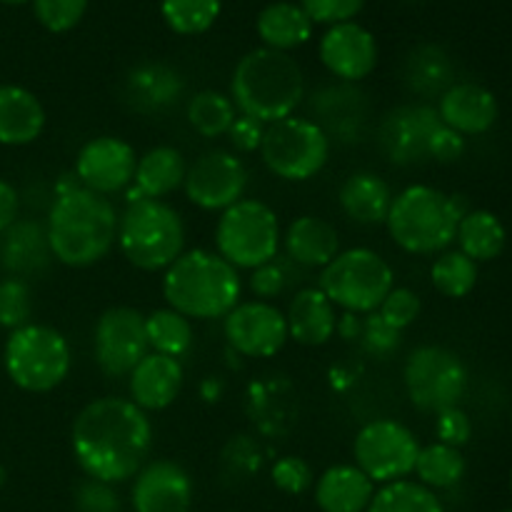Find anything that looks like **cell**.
<instances>
[{
    "label": "cell",
    "instance_id": "obj_52",
    "mask_svg": "<svg viewBox=\"0 0 512 512\" xmlns=\"http://www.w3.org/2000/svg\"><path fill=\"white\" fill-rule=\"evenodd\" d=\"M18 213H20L18 190H15L8 180L0 178V233L8 230L10 225L18 220Z\"/></svg>",
    "mask_w": 512,
    "mask_h": 512
},
{
    "label": "cell",
    "instance_id": "obj_25",
    "mask_svg": "<svg viewBox=\"0 0 512 512\" xmlns=\"http://www.w3.org/2000/svg\"><path fill=\"white\" fill-rule=\"evenodd\" d=\"M285 323L288 338L305 348H320L338 333V310L320 288H300L290 298Z\"/></svg>",
    "mask_w": 512,
    "mask_h": 512
},
{
    "label": "cell",
    "instance_id": "obj_57",
    "mask_svg": "<svg viewBox=\"0 0 512 512\" xmlns=\"http://www.w3.org/2000/svg\"><path fill=\"white\" fill-rule=\"evenodd\" d=\"M505 512H512V508H510V510H505Z\"/></svg>",
    "mask_w": 512,
    "mask_h": 512
},
{
    "label": "cell",
    "instance_id": "obj_2",
    "mask_svg": "<svg viewBox=\"0 0 512 512\" xmlns=\"http://www.w3.org/2000/svg\"><path fill=\"white\" fill-rule=\"evenodd\" d=\"M45 230L58 263L68 268H90L108 258L118 243V213L110 198L78 185L55 193Z\"/></svg>",
    "mask_w": 512,
    "mask_h": 512
},
{
    "label": "cell",
    "instance_id": "obj_47",
    "mask_svg": "<svg viewBox=\"0 0 512 512\" xmlns=\"http://www.w3.org/2000/svg\"><path fill=\"white\" fill-rule=\"evenodd\" d=\"M435 435H438V443L460 450L473 438V420L460 405L448 408L435 415Z\"/></svg>",
    "mask_w": 512,
    "mask_h": 512
},
{
    "label": "cell",
    "instance_id": "obj_55",
    "mask_svg": "<svg viewBox=\"0 0 512 512\" xmlns=\"http://www.w3.org/2000/svg\"><path fill=\"white\" fill-rule=\"evenodd\" d=\"M0 3H8V5H23V3H28V0H0Z\"/></svg>",
    "mask_w": 512,
    "mask_h": 512
},
{
    "label": "cell",
    "instance_id": "obj_40",
    "mask_svg": "<svg viewBox=\"0 0 512 512\" xmlns=\"http://www.w3.org/2000/svg\"><path fill=\"white\" fill-rule=\"evenodd\" d=\"M305 268L295 265L288 255H275L270 263L260 265V268L250 270V290H253L255 300H265V303H273L275 298H280L283 293H288L293 285L303 283Z\"/></svg>",
    "mask_w": 512,
    "mask_h": 512
},
{
    "label": "cell",
    "instance_id": "obj_35",
    "mask_svg": "<svg viewBox=\"0 0 512 512\" xmlns=\"http://www.w3.org/2000/svg\"><path fill=\"white\" fill-rule=\"evenodd\" d=\"M145 333H148L150 353L180 360L193 348V325L173 308H158L145 315Z\"/></svg>",
    "mask_w": 512,
    "mask_h": 512
},
{
    "label": "cell",
    "instance_id": "obj_37",
    "mask_svg": "<svg viewBox=\"0 0 512 512\" xmlns=\"http://www.w3.org/2000/svg\"><path fill=\"white\" fill-rule=\"evenodd\" d=\"M238 118L230 95L220 90H200L188 100V123L203 138H223L228 135L230 125Z\"/></svg>",
    "mask_w": 512,
    "mask_h": 512
},
{
    "label": "cell",
    "instance_id": "obj_13",
    "mask_svg": "<svg viewBox=\"0 0 512 512\" xmlns=\"http://www.w3.org/2000/svg\"><path fill=\"white\" fill-rule=\"evenodd\" d=\"M93 353L100 373L108 378H128L150 353L145 315L128 305H115L100 313L93 330Z\"/></svg>",
    "mask_w": 512,
    "mask_h": 512
},
{
    "label": "cell",
    "instance_id": "obj_36",
    "mask_svg": "<svg viewBox=\"0 0 512 512\" xmlns=\"http://www.w3.org/2000/svg\"><path fill=\"white\" fill-rule=\"evenodd\" d=\"M365 512H445V505L435 490L405 478L380 485Z\"/></svg>",
    "mask_w": 512,
    "mask_h": 512
},
{
    "label": "cell",
    "instance_id": "obj_27",
    "mask_svg": "<svg viewBox=\"0 0 512 512\" xmlns=\"http://www.w3.org/2000/svg\"><path fill=\"white\" fill-rule=\"evenodd\" d=\"M45 130V108L23 85H0V145L23 148Z\"/></svg>",
    "mask_w": 512,
    "mask_h": 512
},
{
    "label": "cell",
    "instance_id": "obj_21",
    "mask_svg": "<svg viewBox=\"0 0 512 512\" xmlns=\"http://www.w3.org/2000/svg\"><path fill=\"white\" fill-rule=\"evenodd\" d=\"M185 80L173 65L148 60L135 65L123 85V98L140 115H163L180 103Z\"/></svg>",
    "mask_w": 512,
    "mask_h": 512
},
{
    "label": "cell",
    "instance_id": "obj_30",
    "mask_svg": "<svg viewBox=\"0 0 512 512\" xmlns=\"http://www.w3.org/2000/svg\"><path fill=\"white\" fill-rule=\"evenodd\" d=\"M375 483L358 465H333L315 483V503L323 512H365Z\"/></svg>",
    "mask_w": 512,
    "mask_h": 512
},
{
    "label": "cell",
    "instance_id": "obj_12",
    "mask_svg": "<svg viewBox=\"0 0 512 512\" xmlns=\"http://www.w3.org/2000/svg\"><path fill=\"white\" fill-rule=\"evenodd\" d=\"M420 443L413 430L393 418H378L358 430L353 443L355 465L375 485H388L413 475Z\"/></svg>",
    "mask_w": 512,
    "mask_h": 512
},
{
    "label": "cell",
    "instance_id": "obj_7",
    "mask_svg": "<svg viewBox=\"0 0 512 512\" xmlns=\"http://www.w3.org/2000/svg\"><path fill=\"white\" fill-rule=\"evenodd\" d=\"M3 365L8 378L25 393H50L65 383L73 355L60 330L28 323L5 340Z\"/></svg>",
    "mask_w": 512,
    "mask_h": 512
},
{
    "label": "cell",
    "instance_id": "obj_23",
    "mask_svg": "<svg viewBox=\"0 0 512 512\" xmlns=\"http://www.w3.org/2000/svg\"><path fill=\"white\" fill-rule=\"evenodd\" d=\"M185 383V370L178 358L148 353L128 375L130 400L145 413H160L178 400Z\"/></svg>",
    "mask_w": 512,
    "mask_h": 512
},
{
    "label": "cell",
    "instance_id": "obj_15",
    "mask_svg": "<svg viewBox=\"0 0 512 512\" xmlns=\"http://www.w3.org/2000/svg\"><path fill=\"white\" fill-rule=\"evenodd\" d=\"M443 125L430 105H398L378 125V145L393 165L408 168L430 160V138Z\"/></svg>",
    "mask_w": 512,
    "mask_h": 512
},
{
    "label": "cell",
    "instance_id": "obj_31",
    "mask_svg": "<svg viewBox=\"0 0 512 512\" xmlns=\"http://www.w3.org/2000/svg\"><path fill=\"white\" fill-rule=\"evenodd\" d=\"M313 25L308 13L290 0H275V3L265 5L255 20V30H258L263 48L280 50V53H290L308 43L313 38Z\"/></svg>",
    "mask_w": 512,
    "mask_h": 512
},
{
    "label": "cell",
    "instance_id": "obj_54",
    "mask_svg": "<svg viewBox=\"0 0 512 512\" xmlns=\"http://www.w3.org/2000/svg\"><path fill=\"white\" fill-rule=\"evenodd\" d=\"M5 483H8V470H5V465L0 463V488H3Z\"/></svg>",
    "mask_w": 512,
    "mask_h": 512
},
{
    "label": "cell",
    "instance_id": "obj_4",
    "mask_svg": "<svg viewBox=\"0 0 512 512\" xmlns=\"http://www.w3.org/2000/svg\"><path fill=\"white\" fill-rule=\"evenodd\" d=\"M243 295L238 268L213 250H185L163 275V298L168 308L188 320L225 318Z\"/></svg>",
    "mask_w": 512,
    "mask_h": 512
},
{
    "label": "cell",
    "instance_id": "obj_43",
    "mask_svg": "<svg viewBox=\"0 0 512 512\" xmlns=\"http://www.w3.org/2000/svg\"><path fill=\"white\" fill-rule=\"evenodd\" d=\"M420 310H423V303H420V295L410 288H393L385 300L380 303V308L375 313L390 325V328L400 330L403 333L405 328L415 323L420 318Z\"/></svg>",
    "mask_w": 512,
    "mask_h": 512
},
{
    "label": "cell",
    "instance_id": "obj_49",
    "mask_svg": "<svg viewBox=\"0 0 512 512\" xmlns=\"http://www.w3.org/2000/svg\"><path fill=\"white\" fill-rule=\"evenodd\" d=\"M223 463L230 465L235 475H250L260 468V450L250 435H238L223 450Z\"/></svg>",
    "mask_w": 512,
    "mask_h": 512
},
{
    "label": "cell",
    "instance_id": "obj_48",
    "mask_svg": "<svg viewBox=\"0 0 512 512\" xmlns=\"http://www.w3.org/2000/svg\"><path fill=\"white\" fill-rule=\"evenodd\" d=\"M298 5L313 23L335 25L353 20L363 10L365 0H298Z\"/></svg>",
    "mask_w": 512,
    "mask_h": 512
},
{
    "label": "cell",
    "instance_id": "obj_8",
    "mask_svg": "<svg viewBox=\"0 0 512 512\" xmlns=\"http://www.w3.org/2000/svg\"><path fill=\"white\" fill-rule=\"evenodd\" d=\"M318 288L325 298L345 313L368 315L380 308L385 295L395 288V273L388 260L370 248L340 250L323 270Z\"/></svg>",
    "mask_w": 512,
    "mask_h": 512
},
{
    "label": "cell",
    "instance_id": "obj_39",
    "mask_svg": "<svg viewBox=\"0 0 512 512\" xmlns=\"http://www.w3.org/2000/svg\"><path fill=\"white\" fill-rule=\"evenodd\" d=\"M165 25L178 35H200L215 25L220 0H160Z\"/></svg>",
    "mask_w": 512,
    "mask_h": 512
},
{
    "label": "cell",
    "instance_id": "obj_26",
    "mask_svg": "<svg viewBox=\"0 0 512 512\" xmlns=\"http://www.w3.org/2000/svg\"><path fill=\"white\" fill-rule=\"evenodd\" d=\"M285 255L305 270H323L340 253V235L333 223L315 215H300L283 235Z\"/></svg>",
    "mask_w": 512,
    "mask_h": 512
},
{
    "label": "cell",
    "instance_id": "obj_18",
    "mask_svg": "<svg viewBox=\"0 0 512 512\" xmlns=\"http://www.w3.org/2000/svg\"><path fill=\"white\" fill-rule=\"evenodd\" d=\"M193 498L195 488L190 473L168 458L148 460L130 488L135 512H190Z\"/></svg>",
    "mask_w": 512,
    "mask_h": 512
},
{
    "label": "cell",
    "instance_id": "obj_20",
    "mask_svg": "<svg viewBox=\"0 0 512 512\" xmlns=\"http://www.w3.org/2000/svg\"><path fill=\"white\" fill-rule=\"evenodd\" d=\"M310 110L315 113L310 120L325 130L330 143H358L365 133L370 105L368 95L355 88V83H340L318 90L310 100Z\"/></svg>",
    "mask_w": 512,
    "mask_h": 512
},
{
    "label": "cell",
    "instance_id": "obj_22",
    "mask_svg": "<svg viewBox=\"0 0 512 512\" xmlns=\"http://www.w3.org/2000/svg\"><path fill=\"white\" fill-rule=\"evenodd\" d=\"M438 115L443 125L468 135H483L498 123L500 105L498 98L485 85L478 83H453L438 100Z\"/></svg>",
    "mask_w": 512,
    "mask_h": 512
},
{
    "label": "cell",
    "instance_id": "obj_11",
    "mask_svg": "<svg viewBox=\"0 0 512 512\" xmlns=\"http://www.w3.org/2000/svg\"><path fill=\"white\" fill-rule=\"evenodd\" d=\"M408 398L420 413L438 415L458 408L468 390V368L463 358L443 345H418L403 368Z\"/></svg>",
    "mask_w": 512,
    "mask_h": 512
},
{
    "label": "cell",
    "instance_id": "obj_56",
    "mask_svg": "<svg viewBox=\"0 0 512 512\" xmlns=\"http://www.w3.org/2000/svg\"><path fill=\"white\" fill-rule=\"evenodd\" d=\"M510 488H512V470H510Z\"/></svg>",
    "mask_w": 512,
    "mask_h": 512
},
{
    "label": "cell",
    "instance_id": "obj_53",
    "mask_svg": "<svg viewBox=\"0 0 512 512\" xmlns=\"http://www.w3.org/2000/svg\"><path fill=\"white\" fill-rule=\"evenodd\" d=\"M223 380L220 378H205L203 385H200V393H203V398L208 400V403H218L220 395H223Z\"/></svg>",
    "mask_w": 512,
    "mask_h": 512
},
{
    "label": "cell",
    "instance_id": "obj_5",
    "mask_svg": "<svg viewBox=\"0 0 512 512\" xmlns=\"http://www.w3.org/2000/svg\"><path fill=\"white\" fill-rule=\"evenodd\" d=\"M468 210L463 195H448L433 185H408L393 198L385 228L405 253L440 255L455 240Z\"/></svg>",
    "mask_w": 512,
    "mask_h": 512
},
{
    "label": "cell",
    "instance_id": "obj_3",
    "mask_svg": "<svg viewBox=\"0 0 512 512\" xmlns=\"http://www.w3.org/2000/svg\"><path fill=\"white\" fill-rule=\"evenodd\" d=\"M305 98V75L290 53L255 48L238 60L230 80V100L240 115L263 125L295 115Z\"/></svg>",
    "mask_w": 512,
    "mask_h": 512
},
{
    "label": "cell",
    "instance_id": "obj_44",
    "mask_svg": "<svg viewBox=\"0 0 512 512\" xmlns=\"http://www.w3.org/2000/svg\"><path fill=\"white\" fill-rule=\"evenodd\" d=\"M400 330L390 328L378 313H368L363 318V325H360V345L365 348V353H370L373 358H390L395 350L400 348Z\"/></svg>",
    "mask_w": 512,
    "mask_h": 512
},
{
    "label": "cell",
    "instance_id": "obj_38",
    "mask_svg": "<svg viewBox=\"0 0 512 512\" xmlns=\"http://www.w3.org/2000/svg\"><path fill=\"white\" fill-rule=\"evenodd\" d=\"M430 280L445 298H465L478 285V263L460 250H443L430 268Z\"/></svg>",
    "mask_w": 512,
    "mask_h": 512
},
{
    "label": "cell",
    "instance_id": "obj_1",
    "mask_svg": "<svg viewBox=\"0 0 512 512\" xmlns=\"http://www.w3.org/2000/svg\"><path fill=\"white\" fill-rule=\"evenodd\" d=\"M70 445L75 463L88 478L110 485L125 483L148 463L153 423L133 400L108 395L80 410Z\"/></svg>",
    "mask_w": 512,
    "mask_h": 512
},
{
    "label": "cell",
    "instance_id": "obj_50",
    "mask_svg": "<svg viewBox=\"0 0 512 512\" xmlns=\"http://www.w3.org/2000/svg\"><path fill=\"white\" fill-rule=\"evenodd\" d=\"M263 135H265V125L260 123V120L250 118V115H240V113L228 130L230 145H233L238 153H255V150H260Z\"/></svg>",
    "mask_w": 512,
    "mask_h": 512
},
{
    "label": "cell",
    "instance_id": "obj_46",
    "mask_svg": "<svg viewBox=\"0 0 512 512\" xmlns=\"http://www.w3.org/2000/svg\"><path fill=\"white\" fill-rule=\"evenodd\" d=\"M73 505L75 512H123V505H120L113 485L93 478H85L75 488Z\"/></svg>",
    "mask_w": 512,
    "mask_h": 512
},
{
    "label": "cell",
    "instance_id": "obj_42",
    "mask_svg": "<svg viewBox=\"0 0 512 512\" xmlns=\"http://www.w3.org/2000/svg\"><path fill=\"white\" fill-rule=\"evenodd\" d=\"M90 0H33L38 23L50 33H68L83 20Z\"/></svg>",
    "mask_w": 512,
    "mask_h": 512
},
{
    "label": "cell",
    "instance_id": "obj_34",
    "mask_svg": "<svg viewBox=\"0 0 512 512\" xmlns=\"http://www.w3.org/2000/svg\"><path fill=\"white\" fill-rule=\"evenodd\" d=\"M465 470H468L465 455L458 448H450V445L435 440V443L420 448L413 473L418 475V483H423L425 488L448 490L465 478Z\"/></svg>",
    "mask_w": 512,
    "mask_h": 512
},
{
    "label": "cell",
    "instance_id": "obj_29",
    "mask_svg": "<svg viewBox=\"0 0 512 512\" xmlns=\"http://www.w3.org/2000/svg\"><path fill=\"white\" fill-rule=\"evenodd\" d=\"M393 198L390 185L370 170L348 175L338 190L340 208L358 225H385Z\"/></svg>",
    "mask_w": 512,
    "mask_h": 512
},
{
    "label": "cell",
    "instance_id": "obj_16",
    "mask_svg": "<svg viewBox=\"0 0 512 512\" xmlns=\"http://www.w3.org/2000/svg\"><path fill=\"white\" fill-rule=\"evenodd\" d=\"M228 345L245 358H273L288 343L285 313L265 300L238 303L223 318Z\"/></svg>",
    "mask_w": 512,
    "mask_h": 512
},
{
    "label": "cell",
    "instance_id": "obj_33",
    "mask_svg": "<svg viewBox=\"0 0 512 512\" xmlns=\"http://www.w3.org/2000/svg\"><path fill=\"white\" fill-rule=\"evenodd\" d=\"M450 80H453V65H450L448 55L435 45H423V48L413 50L405 63V83L423 98L443 95L453 85Z\"/></svg>",
    "mask_w": 512,
    "mask_h": 512
},
{
    "label": "cell",
    "instance_id": "obj_41",
    "mask_svg": "<svg viewBox=\"0 0 512 512\" xmlns=\"http://www.w3.org/2000/svg\"><path fill=\"white\" fill-rule=\"evenodd\" d=\"M33 315V293L30 285L20 278H3L0 280V328L18 330L30 323Z\"/></svg>",
    "mask_w": 512,
    "mask_h": 512
},
{
    "label": "cell",
    "instance_id": "obj_14",
    "mask_svg": "<svg viewBox=\"0 0 512 512\" xmlns=\"http://www.w3.org/2000/svg\"><path fill=\"white\" fill-rule=\"evenodd\" d=\"M183 190L193 205L208 213H223L245 198L248 168L230 150H208L185 170Z\"/></svg>",
    "mask_w": 512,
    "mask_h": 512
},
{
    "label": "cell",
    "instance_id": "obj_51",
    "mask_svg": "<svg viewBox=\"0 0 512 512\" xmlns=\"http://www.w3.org/2000/svg\"><path fill=\"white\" fill-rule=\"evenodd\" d=\"M465 155V138L448 125H440L435 135L430 138V160L438 163H455Z\"/></svg>",
    "mask_w": 512,
    "mask_h": 512
},
{
    "label": "cell",
    "instance_id": "obj_32",
    "mask_svg": "<svg viewBox=\"0 0 512 512\" xmlns=\"http://www.w3.org/2000/svg\"><path fill=\"white\" fill-rule=\"evenodd\" d=\"M455 240L460 245V253L468 255L475 263H490L500 258L508 243V230L503 220L490 210H468L460 218Z\"/></svg>",
    "mask_w": 512,
    "mask_h": 512
},
{
    "label": "cell",
    "instance_id": "obj_9",
    "mask_svg": "<svg viewBox=\"0 0 512 512\" xmlns=\"http://www.w3.org/2000/svg\"><path fill=\"white\" fill-rule=\"evenodd\" d=\"M280 220L268 203L243 198L223 210L215 225V253L238 270H255L280 253Z\"/></svg>",
    "mask_w": 512,
    "mask_h": 512
},
{
    "label": "cell",
    "instance_id": "obj_6",
    "mask_svg": "<svg viewBox=\"0 0 512 512\" xmlns=\"http://www.w3.org/2000/svg\"><path fill=\"white\" fill-rule=\"evenodd\" d=\"M118 248L138 270H168L185 253L183 215L165 200L128 203L118 218Z\"/></svg>",
    "mask_w": 512,
    "mask_h": 512
},
{
    "label": "cell",
    "instance_id": "obj_45",
    "mask_svg": "<svg viewBox=\"0 0 512 512\" xmlns=\"http://www.w3.org/2000/svg\"><path fill=\"white\" fill-rule=\"evenodd\" d=\"M270 478H273L275 488L288 495L308 493L315 480L308 460L298 458V455H285V458L275 460L273 470H270Z\"/></svg>",
    "mask_w": 512,
    "mask_h": 512
},
{
    "label": "cell",
    "instance_id": "obj_17",
    "mask_svg": "<svg viewBox=\"0 0 512 512\" xmlns=\"http://www.w3.org/2000/svg\"><path fill=\"white\" fill-rule=\"evenodd\" d=\"M135 165L138 153L128 140L118 135H98L78 150L73 173L83 188L108 198L133 183Z\"/></svg>",
    "mask_w": 512,
    "mask_h": 512
},
{
    "label": "cell",
    "instance_id": "obj_19",
    "mask_svg": "<svg viewBox=\"0 0 512 512\" xmlns=\"http://www.w3.org/2000/svg\"><path fill=\"white\" fill-rule=\"evenodd\" d=\"M318 53L330 75L343 83H360L378 65V40L368 28L348 20L325 30Z\"/></svg>",
    "mask_w": 512,
    "mask_h": 512
},
{
    "label": "cell",
    "instance_id": "obj_24",
    "mask_svg": "<svg viewBox=\"0 0 512 512\" xmlns=\"http://www.w3.org/2000/svg\"><path fill=\"white\" fill-rule=\"evenodd\" d=\"M53 260L48 230L40 220L18 218L8 230L0 233V268L10 278H35L45 273Z\"/></svg>",
    "mask_w": 512,
    "mask_h": 512
},
{
    "label": "cell",
    "instance_id": "obj_10",
    "mask_svg": "<svg viewBox=\"0 0 512 512\" xmlns=\"http://www.w3.org/2000/svg\"><path fill=\"white\" fill-rule=\"evenodd\" d=\"M260 158L280 180L305 183L328 163L330 138L315 120L290 115L278 123L265 125Z\"/></svg>",
    "mask_w": 512,
    "mask_h": 512
},
{
    "label": "cell",
    "instance_id": "obj_28",
    "mask_svg": "<svg viewBox=\"0 0 512 512\" xmlns=\"http://www.w3.org/2000/svg\"><path fill=\"white\" fill-rule=\"evenodd\" d=\"M185 170H188V163H185L183 153L178 148H173V145H155L148 153L138 155L133 178L135 185L128 193V203L143 198L163 200L165 195L183 188Z\"/></svg>",
    "mask_w": 512,
    "mask_h": 512
}]
</instances>
